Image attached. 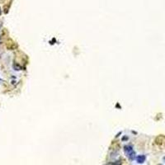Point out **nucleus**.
<instances>
[{"mask_svg":"<svg viewBox=\"0 0 165 165\" xmlns=\"http://www.w3.org/2000/svg\"><path fill=\"white\" fill-rule=\"evenodd\" d=\"M145 160V155H140L138 158H137V162L139 163H144Z\"/></svg>","mask_w":165,"mask_h":165,"instance_id":"f03ea898","label":"nucleus"},{"mask_svg":"<svg viewBox=\"0 0 165 165\" xmlns=\"http://www.w3.org/2000/svg\"><path fill=\"white\" fill-rule=\"evenodd\" d=\"M125 151H126V155H128V157L130 158V159H132L133 157L132 155H135V153L133 152V150H132V148L130 147V146H126V148H125Z\"/></svg>","mask_w":165,"mask_h":165,"instance_id":"f257e3e1","label":"nucleus"},{"mask_svg":"<svg viewBox=\"0 0 165 165\" xmlns=\"http://www.w3.org/2000/svg\"><path fill=\"white\" fill-rule=\"evenodd\" d=\"M0 15H1V10H0Z\"/></svg>","mask_w":165,"mask_h":165,"instance_id":"7ed1b4c3","label":"nucleus"}]
</instances>
